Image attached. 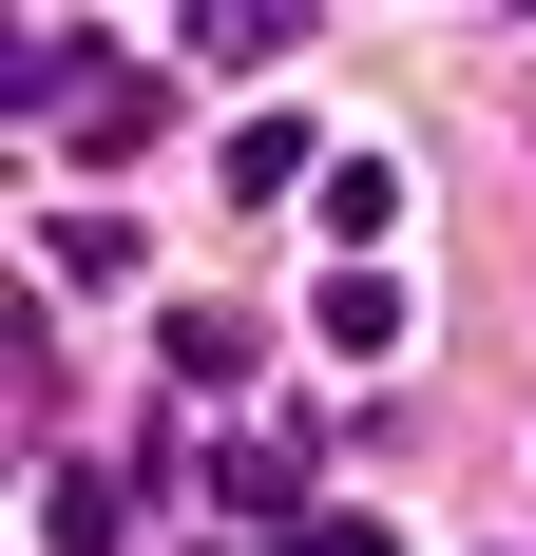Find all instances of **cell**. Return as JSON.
Listing matches in <instances>:
<instances>
[{"mask_svg": "<svg viewBox=\"0 0 536 556\" xmlns=\"http://www.w3.org/2000/svg\"><path fill=\"white\" fill-rule=\"evenodd\" d=\"M383 345H403V288L345 269V288H326V365H383Z\"/></svg>", "mask_w": 536, "mask_h": 556, "instance_id": "obj_1", "label": "cell"}, {"mask_svg": "<svg viewBox=\"0 0 536 556\" xmlns=\"http://www.w3.org/2000/svg\"><path fill=\"white\" fill-rule=\"evenodd\" d=\"M383 212H403V173H383V154H326V230H345V250H365Z\"/></svg>", "mask_w": 536, "mask_h": 556, "instance_id": "obj_2", "label": "cell"}]
</instances>
